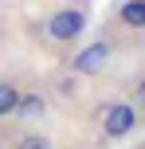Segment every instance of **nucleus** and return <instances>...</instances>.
<instances>
[{
    "mask_svg": "<svg viewBox=\"0 0 145 149\" xmlns=\"http://www.w3.org/2000/svg\"><path fill=\"white\" fill-rule=\"evenodd\" d=\"M86 28H90V4L86 0H55L43 12L39 36H43V47H51L55 59H63L67 51H75L83 43Z\"/></svg>",
    "mask_w": 145,
    "mask_h": 149,
    "instance_id": "obj_1",
    "label": "nucleus"
},
{
    "mask_svg": "<svg viewBox=\"0 0 145 149\" xmlns=\"http://www.w3.org/2000/svg\"><path fill=\"white\" fill-rule=\"evenodd\" d=\"M118 55H122V43H118V39L102 28L94 39L78 43L75 51H67L59 63H63L67 71H75L78 79H102V74H110V67H114Z\"/></svg>",
    "mask_w": 145,
    "mask_h": 149,
    "instance_id": "obj_2",
    "label": "nucleus"
},
{
    "mask_svg": "<svg viewBox=\"0 0 145 149\" xmlns=\"http://www.w3.org/2000/svg\"><path fill=\"white\" fill-rule=\"evenodd\" d=\"M141 126V114L133 110L130 98H102L94 106V134L98 141H122Z\"/></svg>",
    "mask_w": 145,
    "mask_h": 149,
    "instance_id": "obj_3",
    "label": "nucleus"
},
{
    "mask_svg": "<svg viewBox=\"0 0 145 149\" xmlns=\"http://www.w3.org/2000/svg\"><path fill=\"white\" fill-rule=\"evenodd\" d=\"M51 114H55V102H51V94H47L43 79L31 74V82L24 86V94H20V106H16L12 122H24V126H47Z\"/></svg>",
    "mask_w": 145,
    "mask_h": 149,
    "instance_id": "obj_4",
    "label": "nucleus"
},
{
    "mask_svg": "<svg viewBox=\"0 0 145 149\" xmlns=\"http://www.w3.org/2000/svg\"><path fill=\"white\" fill-rule=\"evenodd\" d=\"M0 149H59L47 126H24V122H0Z\"/></svg>",
    "mask_w": 145,
    "mask_h": 149,
    "instance_id": "obj_5",
    "label": "nucleus"
},
{
    "mask_svg": "<svg viewBox=\"0 0 145 149\" xmlns=\"http://www.w3.org/2000/svg\"><path fill=\"white\" fill-rule=\"evenodd\" d=\"M106 31H110L122 47H126V39L145 36V0H122V4L114 8V16H110Z\"/></svg>",
    "mask_w": 145,
    "mask_h": 149,
    "instance_id": "obj_6",
    "label": "nucleus"
},
{
    "mask_svg": "<svg viewBox=\"0 0 145 149\" xmlns=\"http://www.w3.org/2000/svg\"><path fill=\"white\" fill-rule=\"evenodd\" d=\"M31 82V71L24 67H0V122H8L20 106V94L24 86Z\"/></svg>",
    "mask_w": 145,
    "mask_h": 149,
    "instance_id": "obj_7",
    "label": "nucleus"
},
{
    "mask_svg": "<svg viewBox=\"0 0 145 149\" xmlns=\"http://www.w3.org/2000/svg\"><path fill=\"white\" fill-rule=\"evenodd\" d=\"M122 98H130L133 102V110L141 114V122H145V67L141 71H133L130 79H126V94Z\"/></svg>",
    "mask_w": 145,
    "mask_h": 149,
    "instance_id": "obj_8",
    "label": "nucleus"
}]
</instances>
